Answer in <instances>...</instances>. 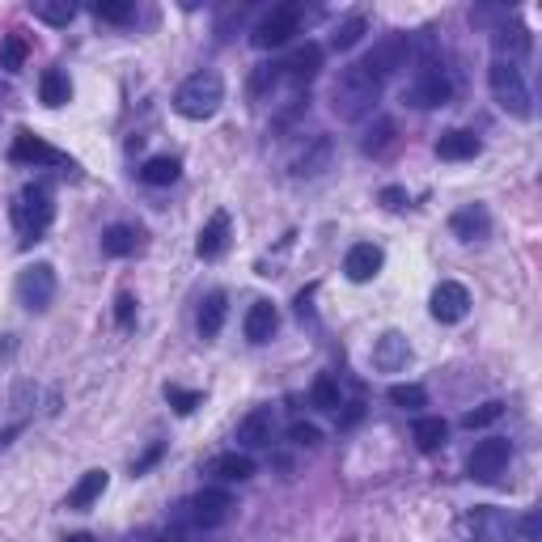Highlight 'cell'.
<instances>
[{"label":"cell","mask_w":542,"mask_h":542,"mask_svg":"<svg viewBox=\"0 0 542 542\" xmlns=\"http://www.w3.org/2000/svg\"><path fill=\"white\" fill-rule=\"evenodd\" d=\"M407 365H411V343H407L403 331H386L373 343V369L377 373H399Z\"/></svg>","instance_id":"cell-16"},{"label":"cell","mask_w":542,"mask_h":542,"mask_svg":"<svg viewBox=\"0 0 542 542\" xmlns=\"http://www.w3.org/2000/svg\"><path fill=\"white\" fill-rule=\"evenodd\" d=\"M318 68H322V47H318V43H305V47H297L293 56L280 64V77L301 94V89L318 77Z\"/></svg>","instance_id":"cell-15"},{"label":"cell","mask_w":542,"mask_h":542,"mask_svg":"<svg viewBox=\"0 0 542 542\" xmlns=\"http://www.w3.org/2000/svg\"><path fill=\"white\" fill-rule=\"evenodd\" d=\"M271 432H276V411H271V407H255V411H250L246 420L238 424V437H233V441H238L242 454H246V449L271 445Z\"/></svg>","instance_id":"cell-18"},{"label":"cell","mask_w":542,"mask_h":542,"mask_svg":"<svg viewBox=\"0 0 542 542\" xmlns=\"http://www.w3.org/2000/svg\"><path fill=\"white\" fill-rule=\"evenodd\" d=\"M229 229H233V221H229V212H212L208 216V225L200 229V238H195V255L200 259H221L225 250H229Z\"/></svg>","instance_id":"cell-19"},{"label":"cell","mask_w":542,"mask_h":542,"mask_svg":"<svg viewBox=\"0 0 542 542\" xmlns=\"http://www.w3.org/2000/svg\"><path fill=\"white\" fill-rule=\"evenodd\" d=\"M297 30H301V5H276L271 13L259 17V26H255V34H250V43L271 51V47H284Z\"/></svg>","instance_id":"cell-10"},{"label":"cell","mask_w":542,"mask_h":542,"mask_svg":"<svg viewBox=\"0 0 542 542\" xmlns=\"http://www.w3.org/2000/svg\"><path fill=\"white\" fill-rule=\"evenodd\" d=\"M208 475H216V479H225V483H246L250 475H255V458L250 454H216L212 462H208Z\"/></svg>","instance_id":"cell-25"},{"label":"cell","mask_w":542,"mask_h":542,"mask_svg":"<svg viewBox=\"0 0 542 542\" xmlns=\"http://www.w3.org/2000/svg\"><path fill=\"white\" fill-rule=\"evenodd\" d=\"M5 102H9V89L0 85V119H5Z\"/></svg>","instance_id":"cell-46"},{"label":"cell","mask_w":542,"mask_h":542,"mask_svg":"<svg viewBox=\"0 0 542 542\" xmlns=\"http://www.w3.org/2000/svg\"><path fill=\"white\" fill-rule=\"evenodd\" d=\"M144 250V229L140 225H111L102 233V255L111 259H132Z\"/></svg>","instance_id":"cell-21"},{"label":"cell","mask_w":542,"mask_h":542,"mask_svg":"<svg viewBox=\"0 0 542 542\" xmlns=\"http://www.w3.org/2000/svg\"><path fill=\"white\" fill-rule=\"evenodd\" d=\"M178 174H183V161H178L174 153H161V157H149L140 166V183L144 187H170V183H178Z\"/></svg>","instance_id":"cell-26"},{"label":"cell","mask_w":542,"mask_h":542,"mask_svg":"<svg viewBox=\"0 0 542 542\" xmlns=\"http://www.w3.org/2000/svg\"><path fill=\"white\" fill-rule=\"evenodd\" d=\"M365 30H369L365 17H348V22H343V26L331 34V47H335V51H352L360 39H365Z\"/></svg>","instance_id":"cell-36"},{"label":"cell","mask_w":542,"mask_h":542,"mask_svg":"<svg viewBox=\"0 0 542 542\" xmlns=\"http://www.w3.org/2000/svg\"><path fill=\"white\" fill-rule=\"evenodd\" d=\"M360 64H365V68L373 72V77L386 85V81L394 77V72H403V68L411 64V34H390V39L377 43V47H373Z\"/></svg>","instance_id":"cell-11"},{"label":"cell","mask_w":542,"mask_h":542,"mask_svg":"<svg viewBox=\"0 0 542 542\" xmlns=\"http://www.w3.org/2000/svg\"><path fill=\"white\" fill-rule=\"evenodd\" d=\"M225 314H229V297L216 288V293H208L204 297V305H200V318H195V327H200V335L204 339H216L221 335V327H225Z\"/></svg>","instance_id":"cell-27"},{"label":"cell","mask_w":542,"mask_h":542,"mask_svg":"<svg viewBox=\"0 0 542 542\" xmlns=\"http://www.w3.org/2000/svg\"><path fill=\"white\" fill-rule=\"evenodd\" d=\"M390 212H399V208H407V191L403 187H382V195H377Z\"/></svg>","instance_id":"cell-42"},{"label":"cell","mask_w":542,"mask_h":542,"mask_svg":"<svg viewBox=\"0 0 542 542\" xmlns=\"http://www.w3.org/2000/svg\"><path fill=\"white\" fill-rule=\"evenodd\" d=\"M411 437H415V445H420L424 454H437V449L449 441V424L441 420V415H420V420L411 424Z\"/></svg>","instance_id":"cell-28"},{"label":"cell","mask_w":542,"mask_h":542,"mask_svg":"<svg viewBox=\"0 0 542 542\" xmlns=\"http://www.w3.org/2000/svg\"><path fill=\"white\" fill-rule=\"evenodd\" d=\"M51 221H56V191H51V183H43V178L39 183H26L17 191V204H13V229H17L22 250L43 242Z\"/></svg>","instance_id":"cell-3"},{"label":"cell","mask_w":542,"mask_h":542,"mask_svg":"<svg viewBox=\"0 0 542 542\" xmlns=\"http://www.w3.org/2000/svg\"><path fill=\"white\" fill-rule=\"evenodd\" d=\"M26 56H30V39H26V34H5V39H0V68H5V72H17V68H22L26 64Z\"/></svg>","instance_id":"cell-33"},{"label":"cell","mask_w":542,"mask_h":542,"mask_svg":"<svg viewBox=\"0 0 542 542\" xmlns=\"http://www.w3.org/2000/svg\"><path fill=\"white\" fill-rule=\"evenodd\" d=\"M115 322H119L123 331H128L132 322H136V297H132V293H119V301H115Z\"/></svg>","instance_id":"cell-41"},{"label":"cell","mask_w":542,"mask_h":542,"mask_svg":"<svg viewBox=\"0 0 542 542\" xmlns=\"http://www.w3.org/2000/svg\"><path fill=\"white\" fill-rule=\"evenodd\" d=\"M22 432H26V424H9V428H0V454H5V449H9L17 437H22Z\"/></svg>","instance_id":"cell-44"},{"label":"cell","mask_w":542,"mask_h":542,"mask_svg":"<svg viewBox=\"0 0 542 542\" xmlns=\"http://www.w3.org/2000/svg\"><path fill=\"white\" fill-rule=\"evenodd\" d=\"M411 85L403 89V102L420 106V111H432V106H445L449 94H454V81H449V72L437 56V47H432L428 39L420 43V51L411 47Z\"/></svg>","instance_id":"cell-1"},{"label":"cell","mask_w":542,"mask_h":542,"mask_svg":"<svg viewBox=\"0 0 542 542\" xmlns=\"http://www.w3.org/2000/svg\"><path fill=\"white\" fill-rule=\"evenodd\" d=\"M9 161L13 166H34V170H68V174H77V161H72L68 153H60L56 144H47L43 136H34L30 128H22L13 136L9 144Z\"/></svg>","instance_id":"cell-7"},{"label":"cell","mask_w":542,"mask_h":542,"mask_svg":"<svg viewBox=\"0 0 542 542\" xmlns=\"http://www.w3.org/2000/svg\"><path fill=\"white\" fill-rule=\"evenodd\" d=\"M390 403H394V407H403V411L428 407V390H424V386H415V382H399V386H390Z\"/></svg>","instance_id":"cell-37"},{"label":"cell","mask_w":542,"mask_h":542,"mask_svg":"<svg viewBox=\"0 0 542 542\" xmlns=\"http://www.w3.org/2000/svg\"><path fill=\"white\" fill-rule=\"evenodd\" d=\"M106 487H111V475H106V471H85V475H81V483L64 496V509H72V513L94 509V504L102 500Z\"/></svg>","instance_id":"cell-22"},{"label":"cell","mask_w":542,"mask_h":542,"mask_svg":"<svg viewBox=\"0 0 542 542\" xmlns=\"http://www.w3.org/2000/svg\"><path fill=\"white\" fill-rule=\"evenodd\" d=\"M94 17H98V22L123 26V22H132V17H136V5H132V0H98V5H94Z\"/></svg>","instance_id":"cell-35"},{"label":"cell","mask_w":542,"mask_h":542,"mask_svg":"<svg viewBox=\"0 0 542 542\" xmlns=\"http://www.w3.org/2000/svg\"><path fill=\"white\" fill-rule=\"evenodd\" d=\"M492 47H496V60L517 64V60H526V56H530L534 39H530V30H526V26H500V30L492 34Z\"/></svg>","instance_id":"cell-23"},{"label":"cell","mask_w":542,"mask_h":542,"mask_svg":"<svg viewBox=\"0 0 542 542\" xmlns=\"http://www.w3.org/2000/svg\"><path fill=\"white\" fill-rule=\"evenodd\" d=\"M166 403H170L178 415H191L195 407L204 403V394H200V390H183V386H166Z\"/></svg>","instance_id":"cell-38"},{"label":"cell","mask_w":542,"mask_h":542,"mask_svg":"<svg viewBox=\"0 0 542 542\" xmlns=\"http://www.w3.org/2000/svg\"><path fill=\"white\" fill-rule=\"evenodd\" d=\"M382 89H386V85L356 60V64L343 68L339 81L331 85V111H335L343 123H360L365 115H373V106H377V98H382Z\"/></svg>","instance_id":"cell-2"},{"label":"cell","mask_w":542,"mask_h":542,"mask_svg":"<svg viewBox=\"0 0 542 542\" xmlns=\"http://www.w3.org/2000/svg\"><path fill=\"white\" fill-rule=\"evenodd\" d=\"M462 542H513V521L504 509H492V504H479L458 521Z\"/></svg>","instance_id":"cell-9"},{"label":"cell","mask_w":542,"mask_h":542,"mask_svg":"<svg viewBox=\"0 0 542 542\" xmlns=\"http://www.w3.org/2000/svg\"><path fill=\"white\" fill-rule=\"evenodd\" d=\"M538 530H542L538 513H526V521H521V534H526V542H538Z\"/></svg>","instance_id":"cell-45"},{"label":"cell","mask_w":542,"mask_h":542,"mask_svg":"<svg viewBox=\"0 0 542 542\" xmlns=\"http://www.w3.org/2000/svg\"><path fill=\"white\" fill-rule=\"evenodd\" d=\"M500 415H504V403H483V407H475V411H466L462 415V428H487V424H496L500 420Z\"/></svg>","instance_id":"cell-39"},{"label":"cell","mask_w":542,"mask_h":542,"mask_svg":"<svg viewBox=\"0 0 542 542\" xmlns=\"http://www.w3.org/2000/svg\"><path fill=\"white\" fill-rule=\"evenodd\" d=\"M288 441L301 445V449H314V445L322 441V432H318L314 424H293V428H288Z\"/></svg>","instance_id":"cell-40"},{"label":"cell","mask_w":542,"mask_h":542,"mask_svg":"<svg viewBox=\"0 0 542 542\" xmlns=\"http://www.w3.org/2000/svg\"><path fill=\"white\" fill-rule=\"evenodd\" d=\"M394 119H377V128H369V136L360 140V153H369V157H382L390 144H394Z\"/></svg>","instance_id":"cell-34"},{"label":"cell","mask_w":542,"mask_h":542,"mask_svg":"<svg viewBox=\"0 0 542 542\" xmlns=\"http://www.w3.org/2000/svg\"><path fill=\"white\" fill-rule=\"evenodd\" d=\"M327 161H331V140H327V136H318V140H314V149H310V153H301V157L293 161V174H297V178H314V174L327 170Z\"/></svg>","instance_id":"cell-30"},{"label":"cell","mask_w":542,"mask_h":542,"mask_svg":"<svg viewBox=\"0 0 542 542\" xmlns=\"http://www.w3.org/2000/svg\"><path fill=\"white\" fill-rule=\"evenodd\" d=\"M509 458H513V445L509 441H504V437H487V441L475 445V454H471V462H466V471H471L475 483H496L504 475V466H509Z\"/></svg>","instance_id":"cell-12"},{"label":"cell","mask_w":542,"mask_h":542,"mask_svg":"<svg viewBox=\"0 0 542 542\" xmlns=\"http://www.w3.org/2000/svg\"><path fill=\"white\" fill-rule=\"evenodd\" d=\"M310 407L318 411H339L343 407V394H339V382L331 373H318L314 386H310Z\"/></svg>","instance_id":"cell-31"},{"label":"cell","mask_w":542,"mask_h":542,"mask_svg":"<svg viewBox=\"0 0 542 542\" xmlns=\"http://www.w3.org/2000/svg\"><path fill=\"white\" fill-rule=\"evenodd\" d=\"M51 301H56V267L51 263H30L22 276H17V305L30 314H47Z\"/></svg>","instance_id":"cell-8"},{"label":"cell","mask_w":542,"mask_h":542,"mask_svg":"<svg viewBox=\"0 0 542 542\" xmlns=\"http://www.w3.org/2000/svg\"><path fill=\"white\" fill-rule=\"evenodd\" d=\"M428 310H432L437 322L454 327V322H462L466 314H471V293H466V284H458V280H441L437 288H432Z\"/></svg>","instance_id":"cell-13"},{"label":"cell","mask_w":542,"mask_h":542,"mask_svg":"<svg viewBox=\"0 0 542 542\" xmlns=\"http://www.w3.org/2000/svg\"><path fill=\"white\" fill-rule=\"evenodd\" d=\"M221 102H225V81H221V72H212V68L191 72V77L174 89V111L191 123L212 119L221 111Z\"/></svg>","instance_id":"cell-4"},{"label":"cell","mask_w":542,"mask_h":542,"mask_svg":"<svg viewBox=\"0 0 542 542\" xmlns=\"http://www.w3.org/2000/svg\"><path fill=\"white\" fill-rule=\"evenodd\" d=\"M479 153H483V140L475 132H466V128H449L437 140V157L441 161H475Z\"/></svg>","instance_id":"cell-20"},{"label":"cell","mask_w":542,"mask_h":542,"mask_svg":"<svg viewBox=\"0 0 542 542\" xmlns=\"http://www.w3.org/2000/svg\"><path fill=\"white\" fill-rule=\"evenodd\" d=\"M161 454H166V445H153V449H149V454H144V458H140V462L132 466V475H144V471H149V466H153V462H157Z\"/></svg>","instance_id":"cell-43"},{"label":"cell","mask_w":542,"mask_h":542,"mask_svg":"<svg viewBox=\"0 0 542 542\" xmlns=\"http://www.w3.org/2000/svg\"><path fill=\"white\" fill-rule=\"evenodd\" d=\"M39 98H43V106H51V111L72 98V81H68L64 68H47L43 72V77H39Z\"/></svg>","instance_id":"cell-29"},{"label":"cell","mask_w":542,"mask_h":542,"mask_svg":"<svg viewBox=\"0 0 542 542\" xmlns=\"http://www.w3.org/2000/svg\"><path fill=\"white\" fill-rule=\"evenodd\" d=\"M233 513V496L221 492V487H204V492H195L187 496L183 504H178V521L191 530H216V526H225Z\"/></svg>","instance_id":"cell-6"},{"label":"cell","mask_w":542,"mask_h":542,"mask_svg":"<svg viewBox=\"0 0 542 542\" xmlns=\"http://www.w3.org/2000/svg\"><path fill=\"white\" fill-rule=\"evenodd\" d=\"M276 327H280V314H276V305H271V301H255L246 310L242 331H246L250 343H267L271 335H276Z\"/></svg>","instance_id":"cell-24"},{"label":"cell","mask_w":542,"mask_h":542,"mask_svg":"<svg viewBox=\"0 0 542 542\" xmlns=\"http://www.w3.org/2000/svg\"><path fill=\"white\" fill-rule=\"evenodd\" d=\"M30 13L47 26H68L72 17H77V5H72V0H34Z\"/></svg>","instance_id":"cell-32"},{"label":"cell","mask_w":542,"mask_h":542,"mask_svg":"<svg viewBox=\"0 0 542 542\" xmlns=\"http://www.w3.org/2000/svg\"><path fill=\"white\" fill-rule=\"evenodd\" d=\"M487 85H492V98L500 102L504 115L534 119V98H530V85H526V72H521V64L492 60V68H487Z\"/></svg>","instance_id":"cell-5"},{"label":"cell","mask_w":542,"mask_h":542,"mask_svg":"<svg viewBox=\"0 0 542 542\" xmlns=\"http://www.w3.org/2000/svg\"><path fill=\"white\" fill-rule=\"evenodd\" d=\"M449 229L458 242H483L492 233V212H487V204H466L449 216Z\"/></svg>","instance_id":"cell-17"},{"label":"cell","mask_w":542,"mask_h":542,"mask_svg":"<svg viewBox=\"0 0 542 542\" xmlns=\"http://www.w3.org/2000/svg\"><path fill=\"white\" fill-rule=\"evenodd\" d=\"M382 267H386V250L377 242H356L348 255H343V276H348L352 284H369Z\"/></svg>","instance_id":"cell-14"},{"label":"cell","mask_w":542,"mask_h":542,"mask_svg":"<svg viewBox=\"0 0 542 542\" xmlns=\"http://www.w3.org/2000/svg\"><path fill=\"white\" fill-rule=\"evenodd\" d=\"M64 542H94V538H89V534H72V538H64Z\"/></svg>","instance_id":"cell-47"}]
</instances>
